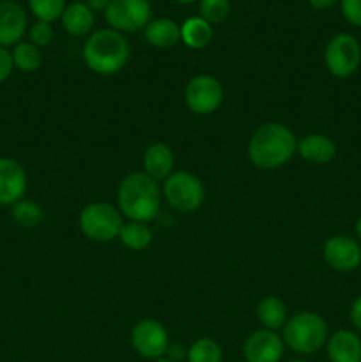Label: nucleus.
Wrapping results in <instances>:
<instances>
[{
  "instance_id": "f3484780",
  "label": "nucleus",
  "mask_w": 361,
  "mask_h": 362,
  "mask_svg": "<svg viewBox=\"0 0 361 362\" xmlns=\"http://www.w3.org/2000/svg\"><path fill=\"white\" fill-rule=\"evenodd\" d=\"M62 27L67 34L74 35V37H81V35L88 34L92 30L96 23L94 11L87 6V4L81 2H73L69 6H66L62 16Z\"/></svg>"
},
{
  "instance_id": "412c9836",
  "label": "nucleus",
  "mask_w": 361,
  "mask_h": 362,
  "mask_svg": "<svg viewBox=\"0 0 361 362\" xmlns=\"http://www.w3.org/2000/svg\"><path fill=\"white\" fill-rule=\"evenodd\" d=\"M257 318L268 331H278L287 324L285 304L275 296H268L257 304Z\"/></svg>"
},
{
  "instance_id": "2eb2a0df",
  "label": "nucleus",
  "mask_w": 361,
  "mask_h": 362,
  "mask_svg": "<svg viewBox=\"0 0 361 362\" xmlns=\"http://www.w3.org/2000/svg\"><path fill=\"white\" fill-rule=\"evenodd\" d=\"M328 357L331 362H361V339L353 331H336L328 339Z\"/></svg>"
},
{
  "instance_id": "1a4fd4ad",
  "label": "nucleus",
  "mask_w": 361,
  "mask_h": 362,
  "mask_svg": "<svg viewBox=\"0 0 361 362\" xmlns=\"http://www.w3.org/2000/svg\"><path fill=\"white\" fill-rule=\"evenodd\" d=\"M188 108L197 115H209L216 112L223 101V87L214 76L198 74L191 78L184 90Z\"/></svg>"
},
{
  "instance_id": "72a5a7b5",
  "label": "nucleus",
  "mask_w": 361,
  "mask_h": 362,
  "mask_svg": "<svg viewBox=\"0 0 361 362\" xmlns=\"http://www.w3.org/2000/svg\"><path fill=\"white\" fill-rule=\"evenodd\" d=\"M336 2H338V0H308V4H310L314 9H329V7L335 6Z\"/></svg>"
},
{
  "instance_id": "4468645a",
  "label": "nucleus",
  "mask_w": 361,
  "mask_h": 362,
  "mask_svg": "<svg viewBox=\"0 0 361 362\" xmlns=\"http://www.w3.org/2000/svg\"><path fill=\"white\" fill-rule=\"evenodd\" d=\"M27 32V14L18 2H0V46L9 48L21 42Z\"/></svg>"
},
{
  "instance_id": "6ab92c4d",
  "label": "nucleus",
  "mask_w": 361,
  "mask_h": 362,
  "mask_svg": "<svg viewBox=\"0 0 361 362\" xmlns=\"http://www.w3.org/2000/svg\"><path fill=\"white\" fill-rule=\"evenodd\" d=\"M145 39L156 48H172L180 41V27L170 18L151 20L145 27Z\"/></svg>"
},
{
  "instance_id": "f257e3e1",
  "label": "nucleus",
  "mask_w": 361,
  "mask_h": 362,
  "mask_svg": "<svg viewBox=\"0 0 361 362\" xmlns=\"http://www.w3.org/2000/svg\"><path fill=\"white\" fill-rule=\"evenodd\" d=\"M297 148L296 136L280 122H265L248 144V158L257 168L275 170L285 165Z\"/></svg>"
},
{
  "instance_id": "b1692460",
  "label": "nucleus",
  "mask_w": 361,
  "mask_h": 362,
  "mask_svg": "<svg viewBox=\"0 0 361 362\" xmlns=\"http://www.w3.org/2000/svg\"><path fill=\"white\" fill-rule=\"evenodd\" d=\"M42 216L45 214H42L41 205L35 204L34 200H27V198H21L11 207V218L23 228H35L42 221Z\"/></svg>"
},
{
  "instance_id": "0eeeda50",
  "label": "nucleus",
  "mask_w": 361,
  "mask_h": 362,
  "mask_svg": "<svg viewBox=\"0 0 361 362\" xmlns=\"http://www.w3.org/2000/svg\"><path fill=\"white\" fill-rule=\"evenodd\" d=\"M324 62L335 78H349L361 64V46L350 34H336L326 45Z\"/></svg>"
},
{
  "instance_id": "5701e85b",
  "label": "nucleus",
  "mask_w": 361,
  "mask_h": 362,
  "mask_svg": "<svg viewBox=\"0 0 361 362\" xmlns=\"http://www.w3.org/2000/svg\"><path fill=\"white\" fill-rule=\"evenodd\" d=\"M119 239L130 250L142 251L152 243V232L145 223L130 221L122 226Z\"/></svg>"
},
{
  "instance_id": "a211bd4d",
  "label": "nucleus",
  "mask_w": 361,
  "mask_h": 362,
  "mask_svg": "<svg viewBox=\"0 0 361 362\" xmlns=\"http://www.w3.org/2000/svg\"><path fill=\"white\" fill-rule=\"evenodd\" d=\"M144 168L154 180L168 179L173 168V152L165 144L149 145L144 154Z\"/></svg>"
},
{
  "instance_id": "393cba45",
  "label": "nucleus",
  "mask_w": 361,
  "mask_h": 362,
  "mask_svg": "<svg viewBox=\"0 0 361 362\" xmlns=\"http://www.w3.org/2000/svg\"><path fill=\"white\" fill-rule=\"evenodd\" d=\"M188 362H222V349L211 338H200L188 350Z\"/></svg>"
},
{
  "instance_id": "7ed1b4c3",
  "label": "nucleus",
  "mask_w": 361,
  "mask_h": 362,
  "mask_svg": "<svg viewBox=\"0 0 361 362\" xmlns=\"http://www.w3.org/2000/svg\"><path fill=\"white\" fill-rule=\"evenodd\" d=\"M130 53L127 39L122 32L113 28L96 30L84 46V60L87 67L103 76L119 73L130 60Z\"/></svg>"
},
{
  "instance_id": "ddd939ff",
  "label": "nucleus",
  "mask_w": 361,
  "mask_h": 362,
  "mask_svg": "<svg viewBox=\"0 0 361 362\" xmlns=\"http://www.w3.org/2000/svg\"><path fill=\"white\" fill-rule=\"evenodd\" d=\"M243 352L248 362H278L283 356V341L275 331L262 329L244 341Z\"/></svg>"
},
{
  "instance_id": "2f4dec72",
  "label": "nucleus",
  "mask_w": 361,
  "mask_h": 362,
  "mask_svg": "<svg viewBox=\"0 0 361 362\" xmlns=\"http://www.w3.org/2000/svg\"><path fill=\"white\" fill-rule=\"evenodd\" d=\"M110 2H112V0H87L85 4H87L94 13H105L106 7L110 6Z\"/></svg>"
},
{
  "instance_id": "9d476101",
  "label": "nucleus",
  "mask_w": 361,
  "mask_h": 362,
  "mask_svg": "<svg viewBox=\"0 0 361 362\" xmlns=\"http://www.w3.org/2000/svg\"><path fill=\"white\" fill-rule=\"evenodd\" d=\"M131 345L147 359H159L168 349L166 329L158 320H142L131 331Z\"/></svg>"
},
{
  "instance_id": "a878e982",
  "label": "nucleus",
  "mask_w": 361,
  "mask_h": 362,
  "mask_svg": "<svg viewBox=\"0 0 361 362\" xmlns=\"http://www.w3.org/2000/svg\"><path fill=\"white\" fill-rule=\"evenodd\" d=\"M28 7L38 21L52 23L62 16L66 9V0H28Z\"/></svg>"
},
{
  "instance_id": "4be33fe9",
  "label": "nucleus",
  "mask_w": 361,
  "mask_h": 362,
  "mask_svg": "<svg viewBox=\"0 0 361 362\" xmlns=\"http://www.w3.org/2000/svg\"><path fill=\"white\" fill-rule=\"evenodd\" d=\"M11 55H13L14 69L21 71V73H34V71L41 67V52L30 41L18 42L13 48V52H11Z\"/></svg>"
},
{
  "instance_id": "39448f33",
  "label": "nucleus",
  "mask_w": 361,
  "mask_h": 362,
  "mask_svg": "<svg viewBox=\"0 0 361 362\" xmlns=\"http://www.w3.org/2000/svg\"><path fill=\"white\" fill-rule=\"evenodd\" d=\"M80 230L85 237L96 243H108V240L117 239L122 230V214L119 209L110 204H91L81 211Z\"/></svg>"
},
{
  "instance_id": "cd10ccee",
  "label": "nucleus",
  "mask_w": 361,
  "mask_h": 362,
  "mask_svg": "<svg viewBox=\"0 0 361 362\" xmlns=\"http://www.w3.org/2000/svg\"><path fill=\"white\" fill-rule=\"evenodd\" d=\"M28 37H30L32 45H35L38 48L42 46H48L53 41V27L52 23H46V21H35L30 27L28 32Z\"/></svg>"
},
{
  "instance_id": "c9c22d12",
  "label": "nucleus",
  "mask_w": 361,
  "mask_h": 362,
  "mask_svg": "<svg viewBox=\"0 0 361 362\" xmlns=\"http://www.w3.org/2000/svg\"><path fill=\"white\" fill-rule=\"evenodd\" d=\"M173 2H177V4H193V2H197V0H173Z\"/></svg>"
},
{
  "instance_id": "f704fd0d",
  "label": "nucleus",
  "mask_w": 361,
  "mask_h": 362,
  "mask_svg": "<svg viewBox=\"0 0 361 362\" xmlns=\"http://www.w3.org/2000/svg\"><path fill=\"white\" fill-rule=\"evenodd\" d=\"M356 233H357V237L361 239V216L357 218V221H356Z\"/></svg>"
},
{
  "instance_id": "c756f323",
  "label": "nucleus",
  "mask_w": 361,
  "mask_h": 362,
  "mask_svg": "<svg viewBox=\"0 0 361 362\" xmlns=\"http://www.w3.org/2000/svg\"><path fill=\"white\" fill-rule=\"evenodd\" d=\"M14 69V64H13V55L7 48L0 46V83L7 80L11 76Z\"/></svg>"
},
{
  "instance_id": "e433bc0d",
  "label": "nucleus",
  "mask_w": 361,
  "mask_h": 362,
  "mask_svg": "<svg viewBox=\"0 0 361 362\" xmlns=\"http://www.w3.org/2000/svg\"><path fill=\"white\" fill-rule=\"evenodd\" d=\"M158 362H173V361H170V359H159Z\"/></svg>"
},
{
  "instance_id": "f03ea898",
  "label": "nucleus",
  "mask_w": 361,
  "mask_h": 362,
  "mask_svg": "<svg viewBox=\"0 0 361 362\" xmlns=\"http://www.w3.org/2000/svg\"><path fill=\"white\" fill-rule=\"evenodd\" d=\"M119 211L131 221L147 223L156 218L161 207V191L158 182L145 172H134L124 177L117 193Z\"/></svg>"
},
{
  "instance_id": "6e6552de",
  "label": "nucleus",
  "mask_w": 361,
  "mask_h": 362,
  "mask_svg": "<svg viewBox=\"0 0 361 362\" xmlns=\"http://www.w3.org/2000/svg\"><path fill=\"white\" fill-rule=\"evenodd\" d=\"M152 18L149 0H112L105 11V20L117 32H137L145 28Z\"/></svg>"
},
{
  "instance_id": "aec40b11",
  "label": "nucleus",
  "mask_w": 361,
  "mask_h": 362,
  "mask_svg": "<svg viewBox=\"0 0 361 362\" xmlns=\"http://www.w3.org/2000/svg\"><path fill=\"white\" fill-rule=\"evenodd\" d=\"M212 27L202 16H191L180 25V41L188 48L200 49L211 42Z\"/></svg>"
},
{
  "instance_id": "f8f14e48",
  "label": "nucleus",
  "mask_w": 361,
  "mask_h": 362,
  "mask_svg": "<svg viewBox=\"0 0 361 362\" xmlns=\"http://www.w3.org/2000/svg\"><path fill=\"white\" fill-rule=\"evenodd\" d=\"M27 173L13 158H0V205L13 207L25 197Z\"/></svg>"
},
{
  "instance_id": "4c0bfd02",
  "label": "nucleus",
  "mask_w": 361,
  "mask_h": 362,
  "mask_svg": "<svg viewBox=\"0 0 361 362\" xmlns=\"http://www.w3.org/2000/svg\"><path fill=\"white\" fill-rule=\"evenodd\" d=\"M290 362H304V361H290Z\"/></svg>"
},
{
  "instance_id": "bb28decb",
  "label": "nucleus",
  "mask_w": 361,
  "mask_h": 362,
  "mask_svg": "<svg viewBox=\"0 0 361 362\" xmlns=\"http://www.w3.org/2000/svg\"><path fill=\"white\" fill-rule=\"evenodd\" d=\"M230 2L229 0H200V16L207 23H222L229 18Z\"/></svg>"
},
{
  "instance_id": "423d86ee",
  "label": "nucleus",
  "mask_w": 361,
  "mask_h": 362,
  "mask_svg": "<svg viewBox=\"0 0 361 362\" xmlns=\"http://www.w3.org/2000/svg\"><path fill=\"white\" fill-rule=\"evenodd\" d=\"M163 197L173 211L190 214L197 211L204 202V186L193 173L176 172L165 180Z\"/></svg>"
},
{
  "instance_id": "9b49d317",
  "label": "nucleus",
  "mask_w": 361,
  "mask_h": 362,
  "mask_svg": "<svg viewBox=\"0 0 361 362\" xmlns=\"http://www.w3.org/2000/svg\"><path fill=\"white\" fill-rule=\"evenodd\" d=\"M322 257L335 271H356L361 265V246L349 235H333L326 240Z\"/></svg>"
},
{
  "instance_id": "dca6fc26",
  "label": "nucleus",
  "mask_w": 361,
  "mask_h": 362,
  "mask_svg": "<svg viewBox=\"0 0 361 362\" xmlns=\"http://www.w3.org/2000/svg\"><path fill=\"white\" fill-rule=\"evenodd\" d=\"M297 151L304 161L311 165H326L336 156V145L326 134H308L297 144Z\"/></svg>"
},
{
  "instance_id": "c85d7f7f",
  "label": "nucleus",
  "mask_w": 361,
  "mask_h": 362,
  "mask_svg": "<svg viewBox=\"0 0 361 362\" xmlns=\"http://www.w3.org/2000/svg\"><path fill=\"white\" fill-rule=\"evenodd\" d=\"M340 9L353 27L361 28V0H340Z\"/></svg>"
},
{
  "instance_id": "473e14b6",
  "label": "nucleus",
  "mask_w": 361,
  "mask_h": 362,
  "mask_svg": "<svg viewBox=\"0 0 361 362\" xmlns=\"http://www.w3.org/2000/svg\"><path fill=\"white\" fill-rule=\"evenodd\" d=\"M166 352H168L170 361H173V362L179 361V359H183V356H184L183 346H179V345H172V346L168 345V349H166Z\"/></svg>"
},
{
  "instance_id": "7c9ffc66",
  "label": "nucleus",
  "mask_w": 361,
  "mask_h": 362,
  "mask_svg": "<svg viewBox=\"0 0 361 362\" xmlns=\"http://www.w3.org/2000/svg\"><path fill=\"white\" fill-rule=\"evenodd\" d=\"M349 318H350V324H353L357 331H361V296L357 297V299L353 303V306H350Z\"/></svg>"
},
{
  "instance_id": "20e7f679",
  "label": "nucleus",
  "mask_w": 361,
  "mask_h": 362,
  "mask_svg": "<svg viewBox=\"0 0 361 362\" xmlns=\"http://www.w3.org/2000/svg\"><path fill=\"white\" fill-rule=\"evenodd\" d=\"M283 339L297 354H315L328 341V324L317 313L303 311L283 325Z\"/></svg>"
}]
</instances>
